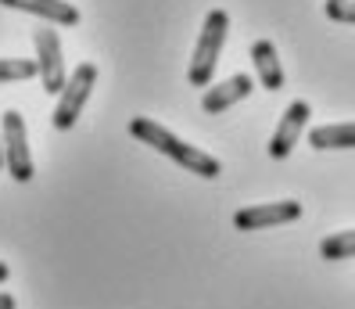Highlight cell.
Instances as JSON below:
<instances>
[{
	"label": "cell",
	"instance_id": "14",
	"mask_svg": "<svg viewBox=\"0 0 355 309\" xmlns=\"http://www.w3.org/2000/svg\"><path fill=\"white\" fill-rule=\"evenodd\" d=\"M323 11H327V18H334V22L355 26V0H327Z\"/></svg>",
	"mask_w": 355,
	"mask_h": 309
},
{
	"label": "cell",
	"instance_id": "11",
	"mask_svg": "<svg viewBox=\"0 0 355 309\" xmlns=\"http://www.w3.org/2000/svg\"><path fill=\"white\" fill-rule=\"evenodd\" d=\"M309 144H312V148H320V151L355 148V122H334V126L309 130Z\"/></svg>",
	"mask_w": 355,
	"mask_h": 309
},
{
	"label": "cell",
	"instance_id": "9",
	"mask_svg": "<svg viewBox=\"0 0 355 309\" xmlns=\"http://www.w3.org/2000/svg\"><path fill=\"white\" fill-rule=\"evenodd\" d=\"M4 8H15V11H29V15H40L54 26H76L79 22V11L65 0H0Z\"/></svg>",
	"mask_w": 355,
	"mask_h": 309
},
{
	"label": "cell",
	"instance_id": "12",
	"mask_svg": "<svg viewBox=\"0 0 355 309\" xmlns=\"http://www.w3.org/2000/svg\"><path fill=\"white\" fill-rule=\"evenodd\" d=\"M320 256L327 262H338V259H352L355 256V231H341V234H327L320 241Z\"/></svg>",
	"mask_w": 355,
	"mask_h": 309
},
{
	"label": "cell",
	"instance_id": "8",
	"mask_svg": "<svg viewBox=\"0 0 355 309\" xmlns=\"http://www.w3.org/2000/svg\"><path fill=\"white\" fill-rule=\"evenodd\" d=\"M252 90H255L252 76L237 72V76L223 79V83H216L212 90H205V97H201V108H205L208 115H219V112H226V108H234L237 101H244Z\"/></svg>",
	"mask_w": 355,
	"mask_h": 309
},
{
	"label": "cell",
	"instance_id": "4",
	"mask_svg": "<svg viewBox=\"0 0 355 309\" xmlns=\"http://www.w3.org/2000/svg\"><path fill=\"white\" fill-rule=\"evenodd\" d=\"M94 87H97V65L94 61L76 65V72L65 79V87L58 90V108H54V126L58 130H72L76 126V119H79L83 105L90 101Z\"/></svg>",
	"mask_w": 355,
	"mask_h": 309
},
{
	"label": "cell",
	"instance_id": "16",
	"mask_svg": "<svg viewBox=\"0 0 355 309\" xmlns=\"http://www.w3.org/2000/svg\"><path fill=\"white\" fill-rule=\"evenodd\" d=\"M8 274H11V270H8V262H0V284L8 281Z\"/></svg>",
	"mask_w": 355,
	"mask_h": 309
},
{
	"label": "cell",
	"instance_id": "13",
	"mask_svg": "<svg viewBox=\"0 0 355 309\" xmlns=\"http://www.w3.org/2000/svg\"><path fill=\"white\" fill-rule=\"evenodd\" d=\"M36 76V61L29 58H0V83H22Z\"/></svg>",
	"mask_w": 355,
	"mask_h": 309
},
{
	"label": "cell",
	"instance_id": "3",
	"mask_svg": "<svg viewBox=\"0 0 355 309\" xmlns=\"http://www.w3.org/2000/svg\"><path fill=\"white\" fill-rule=\"evenodd\" d=\"M0 140H4V169L11 173V180L29 183L36 176V166L29 151V137H26V119L15 108L0 115Z\"/></svg>",
	"mask_w": 355,
	"mask_h": 309
},
{
	"label": "cell",
	"instance_id": "6",
	"mask_svg": "<svg viewBox=\"0 0 355 309\" xmlns=\"http://www.w3.org/2000/svg\"><path fill=\"white\" fill-rule=\"evenodd\" d=\"M302 216V205L295 198L287 201H269V205H248L234 216L237 231H262V226H284V223H295Z\"/></svg>",
	"mask_w": 355,
	"mask_h": 309
},
{
	"label": "cell",
	"instance_id": "10",
	"mask_svg": "<svg viewBox=\"0 0 355 309\" xmlns=\"http://www.w3.org/2000/svg\"><path fill=\"white\" fill-rule=\"evenodd\" d=\"M252 61H255L259 83L266 90H284V69H280L277 47L269 44V40H255V44H252Z\"/></svg>",
	"mask_w": 355,
	"mask_h": 309
},
{
	"label": "cell",
	"instance_id": "17",
	"mask_svg": "<svg viewBox=\"0 0 355 309\" xmlns=\"http://www.w3.org/2000/svg\"><path fill=\"white\" fill-rule=\"evenodd\" d=\"M0 169H4V140H0Z\"/></svg>",
	"mask_w": 355,
	"mask_h": 309
},
{
	"label": "cell",
	"instance_id": "15",
	"mask_svg": "<svg viewBox=\"0 0 355 309\" xmlns=\"http://www.w3.org/2000/svg\"><path fill=\"white\" fill-rule=\"evenodd\" d=\"M0 309H15V299L11 295H0Z\"/></svg>",
	"mask_w": 355,
	"mask_h": 309
},
{
	"label": "cell",
	"instance_id": "5",
	"mask_svg": "<svg viewBox=\"0 0 355 309\" xmlns=\"http://www.w3.org/2000/svg\"><path fill=\"white\" fill-rule=\"evenodd\" d=\"M33 47H36V76L40 83H44L47 94H58L65 87V58H61V40L54 29H36L33 33Z\"/></svg>",
	"mask_w": 355,
	"mask_h": 309
},
{
	"label": "cell",
	"instance_id": "1",
	"mask_svg": "<svg viewBox=\"0 0 355 309\" xmlns=\"http://www.w3.org/2000/svg\"><path fill=\"white\" fill-rule=\"evenodd\" d=\"M130 133L137 137V140H144L148 148H155L158 155H165V158H173L176 166H183V169H191L194 176H205V180H216L219 173H223V166H219V158H212V155H205L201 148H194V144H187V140H180L176 133H169L165 126H158L155 119H133L130 122Z\"/></svg>",
	"mask_w": 355,
	"mask_h": 309
},
{
	"label": "cell",
	"instance_id": "7",
	"mask_svg": "<svg viewBox=\"0 0 355 309\" xmlns=\"http://www.w3.org/2000/svg\"><path fill=\"white\" fill-rule=\"evenodd\" d=\"M309 115H312L309 101H291L287 112H284V119H280V126H277V133L269 137V158H287L291 151H295L298 137L305 133Z\"/></svg>",
	"mask_w": 355,
	"mask_h": 309
},
{
	"label": "cell",
	"instance_id": "2",
	"mask_svg": "<svg viewBox=\"0 0 355 309\" xmlns=\"http://www.w3.org/2000/svg\"><path fill=\"white\" fill-rule=\"evenodd\" d=\"M226 33H230V15L226 11H208L205 15V26H201V36L194 44V58H191V69H187V79L194 87H208L212 83V72L219 65V54H223V44H226Z\"/></svg>",
	"mask_w": 355,
	"mask_h": 309
}]
</instances>
